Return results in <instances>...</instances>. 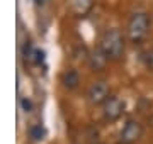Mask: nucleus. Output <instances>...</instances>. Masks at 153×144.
<instances>
[{
  "mask_svg": "<svg viewBox=\"0 0 153 144\" xmlns=\"http://www.w3.org/2000/svg\"><path fill=\"white\" fill-rule=\"evenodd\" d=\"M100 48L104 49V53L112 60H117L123 51H124V39H123V34L116 29H111V31H105L102 39H100Z\"/></svg>",
  "mask_w": 153,
  "mask_h": 144,
  "instance_id": "f257e3e1",
  "label": "nucleus"
},
{
  "mask_svg": "<svg viewBox=\"0 0 153 144\" xmlns=\"http://www.w3.org/2000/svg\"><path fill=\"white\" fill-rule=\"evenodd\" d=\"M148 29H150V17L145 12H136L128 22V37L133 43H141L146 37Z\"/></svg>",
  "mask_w": 153,
  "mask_h": 144,
  "instance_id": "f03ea898",
  "label": "nucleus"
},
{
  "mask_svg": "<svg viewBox=\"0 0 153 144\" xmlns=\"http://www.w3.org/2000/svg\"><path fill=\"white\" fill-rule=\"evenodd\" d=\"M124 112V102L119 98V97H109V98L104 102V107H102V114H104L105 120H116L119 119Z\"/></svg>",
  "mask_w": 153,
  "mask_h": 144,
  "instance_id": "7ed1b4c3",
  "label": "nucleus"
},
{
  "mask_svg": "<svg viewBox=\"0 0 153 144\" xmlns=\"http://www.w3.org/2000/svg\"><path fill=\"white\" fill-rule=\"evenodd\" d=\"M87 98L92 105L104 104L105 100L109 98V85L105 83V82H95V83H92L87 92Z\"/></svg>",
  "mask_w": 153,
  "mask_h": 144,
  "instance_id": "20e7f679",
  "label": "nucleus"
},
{
  "mask_svg": "<svg viewBox=\"0 0 153 144\" xmlns=\"http://www.w3.org/2000/svg\"><path fill=\"white\" fill-rule=\"evenodd\" d=\"M141 132H143V127H141L140 122L138 120H128L124 124L123 131H121V134H119L121 143H126V144L136 143L138 139L141 137Z\"/></svg>",
  "mask_w": 153,
  "mask_h": 144,
  "instance_id": "39448f33",
  "label": "nucleus"
},
{
  "mask_svg": "<svg viewBox=\"0 0 153 144\" xmlns=\"http://www.w3.org/2000/svg\"><path fill=\"white\" fill-rule=\"evenodd\" d=\"M107 60H109V56L104 53V49L102 48H97V49H94L90 53V56H88V65H90L92 70H97L99 71V70H102L105 66Z\"/></svg>",
  "mask_w": 153,
  "mask_h": 144,
  "instance_id": "423d86ee",
  "label": "nucleus"
},
{
  "mask_svg": "<svg viewBox=\"0 0 153 144\" xmlns=\"http://www.w3.org/2000/svg\"><path fill=\"white\" fill-rule=\"evenodd\" d=\"M92 7V0H70V9L76 15H85Z\"/></svg>",
  "mask_w": 153,
  "mask_h": 144,
  "instance_id": "0eeeda50",
  "label": "nucleus"
},
{
  "mask_svg": "<svg viewBox=\"0 0 153 144\" xmlns=\"http://www.w3.org/2000/svg\"><path fill=\"white\" fill-rule=\"evenodd\" d=\"M80 83V75L75 71V70H68V71L63 75V85H65L68 90H75Z\"/></svg>",
  "mask_w": 153,
  "mask_h": 144,
  "instance_id": "6e6552de",
  "label": "nucleus"
},
{
  "mask_svg": "<svg viewBox=\"0 0 153 144\" xmlns=\"http://www.w3.org/2000/svg\"><path fill=\"white\" fill-rule=\"evenodd\" d=\"M29 136L34 139V141H39V139H43L44 136V129L41 126H33V127L29 129Z\"/></svg>",
  "mask_w": 153,
  "mask_h": 144,
  "instance_id": "1a4fd4ad",
  "label": "nucleus"
},
{
  "mask_svg": "<svg viewBox=\"0 0 153 144\" xmlns=\"http://www.w3.org/2000/svg\"><path fill=\"white\" fill-rule=\"evenodd\" d=\"M21 107H22L24 112H31L33 110V102L27 100V98H21Z\"/></svg>",
  "mask_w": 153,
  "mask_h": 144,
  "instance_id": "9d476101",
  "label": "nucleus"
},
{
  "mask_svg": "<svg viewBox=\"0 0 153 144\" xmlns=\"http://www.w3.org/2000/svg\"><path fill=\"white\" fill-rule=\"evenodd\" d=\"M146 66L150 71H153V49L146 54Z\"/></svg>",
  "mask_w": 153,
  "mask_h": 144,
  "instance_id": "9b49d317",
  "label": "nucleus"
},
{
  "mask_svg": "<svg viewBox=\"0 0 153 144\" xmlns=\"http://www.w3.org/2000/svg\"><path fill=\"white\" fill-rule=\"evenodd\" d=\"M123 144H126V143H123Z\"/></svg>",
  "mask_w": 153,
  "mask_h": 144,
  "instance_id": "f8f14e48",
  "label": "nucleus"
}]
</instances>
